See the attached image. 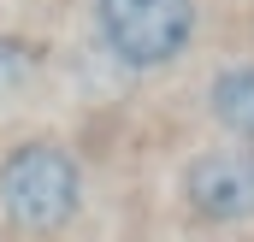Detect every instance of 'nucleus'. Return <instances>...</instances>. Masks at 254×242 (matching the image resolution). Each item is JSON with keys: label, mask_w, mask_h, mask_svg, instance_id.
Wrapping results in <instances>:
<instances>
[{"label": "nucleus", "mask_w": 254, "mask_h": 242, "mask_svg": "<svg viewBox=\"0 0 254 242\" xmlns=\"http://www.w3.org/2000/svg\"><path fill=\"white\" fill-rule=\"evenodd\" d=\"M83 207V166L71 160V148L30 136L12 142L0 160V213L30 231V237H60Z\"/></svg>", "instance_id": "f257e3e1"}, {"label": "nucleus", "mask_w": 254, "mask_h": 242, "mask_svg": "<svg viewBox=\"0 0 254 242\" xmlns=\"http://www.w3.org/2000/svg\"><path fill=\"white\" fill-rule=\"evenodd\" d=\"M195 0H95L101 48L125 71H166L195 42Z\"/></svg>", "instance_id": "f03ea898"}, {"label": "nucleus", "mask_w": 254, "mask_h": 242, "mask_svg": "<svg viewBox=\"0 0 254 242\" xmlns=\"http://www.w3.org/2000/svg\"><path fill=\"white\" fill-rule=\"evenodd\" d=\"M184 207H190L201 225H254V148L243 142H225V148H207L184 166Z\"/></svg>", "instance_id": "7ed1b4c3"}, {"label": "nucleus", "mask_w": 254, "mask_h": 242, "mask_svg": "<svg viewBox=\"0 0 254 242\" xmlns=\"http://www.w3.org/2000/svg\"><path fill=\"white\" fill-rule=\"evenodd\" d=\"M207 113H213V124H219L231 142L254 148V65L249 60L213 71V83H207Z\"/></svg>", "instance_id": "20e7f679"}, {"label": "nucleus", "mask_w": 254, "mask_h": 242, "mask_svg": "<svg viewBox=\"0 0 254 242\" xmlns=\"http://www.w3.org/2000/svg\"><path fill=\"white\" fill-rule=\"evenodd\" d=\"M30 65H36V54H30L18 36H0V101H12V95L30 83Z\"/></svg>", "instance_id": "39448f33"}]
</instances>
